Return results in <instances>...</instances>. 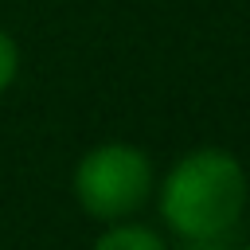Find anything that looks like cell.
<instances>
[{
  "label": "cell",
  "instance_id": "6da1fadb",
  "mask_svg": "<svg viewBox=\"0 0 250 250\" xmlns=\"http://www.w3.org/2000/svg\"><path fill=\"white\" fill-rule=\"evenodd\" d=\"M160 207H164L168 227L180 238L195 246L223 242L246 207V172L223 148L191 152L164 180Z\"/></svg>",
  "mask_w": 250,
  "mask_h": 250
},
{
  "label": "cell",
  "instance_id": "7a4b0ae2",
  "mask_svg": "<svg viewBox=\"0 0 250 250\" xmlns=\"http://www.w3.org/2000/svg\"><path fill=\"white\" fill-rule=\"evenodd\" d=\"M152 188V168L133 145H102L82 156L74 172L78 203L98 219H121L145 203Z\"/></svg>",
  "mask_w": 250,
  "mask_h": 250
},
{
  "label": "cell",
  "instance_id": "3957f363",
  "mask_svg": "<svg viewBox=\"0 0 250 250\" xmlns=\"http://www.w3.org/2000/svg\"><path fill=\"white\" fill-rule=\"evenodd\" d=\"M94 250H164V242L145 227H113L98 238Z\"/></svg>",
  "mask_w": 250,
  "mask_h": 250
},
{
  "label": "cell",
  "instance_id": "277c9868",
  "mask_svg": "<svg viewBox=\"0 0 250 250\" xmlns=\"http://www.w3.org/2000/svg\"><path fill=\"white\" fill-rule=\"evenodd\" d=\"M16 62H20V55H16V43L0 31V94L12 86V78H16Z\"/></svg>",
  "mask_w": 250,
  "mask_h": 250
}]
</instances>
